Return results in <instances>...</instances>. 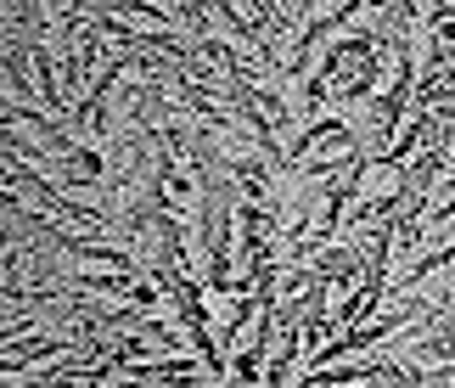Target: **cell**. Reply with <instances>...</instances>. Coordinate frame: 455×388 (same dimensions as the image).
Returning a JSON list of instances; mask_svg holds the SVG:
<instances>
[{
    "mask_svg": "<svg viewBox=\"0 0 455 388\" xmlns=\"http://www.w3.org/2000/svg\"><path fill=\"white\" fill-rule=\"evenodd\" d=\"M68 355H79L74 327H51V332H34V338L0 344V372L23 377V372H34V366H51V360H68Z\"/></svg>",
    "mask_w": 455,
    "mask_h": 388,
    "instance_id": "6da1fadb",
    "label": "cell"
},
{
    "mask_svg": "<svg viewBox=\"0 0 455 388\" xmlns=\"http://www.w3.org/2000/svg\"><path fill=\"white\" fill-rule=\"evenodd\" d=\"M331 147H360V130H355V118H348V113H321V118H309V125H299V135L287 141V158H292V164H304V158L331 152Z\"/></svg>",
    "mask_w": 455,
    "mask_h": 388,
    "instance_id": "7a4b0ae2",
    "label": "cell"
}]
</instances>
